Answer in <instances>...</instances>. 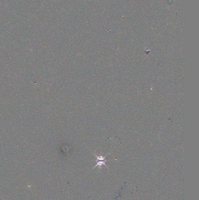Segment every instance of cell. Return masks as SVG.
I'll use <instances>...</instances> for the list:
<instances>
[{
	"mask_svg": "<svg viewBox=\"0 0 199 200\" xmlns=\"http://www.w3.org/2000/svg\"><path fill=\"white\" fill-rule=\"evenodd\" d=\"M96 157H97V163L95 166L94 167V168H95L96 167H100L103 165L106 166V160H105L106 157H104V156H96Z\"/></svg>",
	"mask_w": 199,
	"mask_h": 200,
	"instance_id": "1",
	"label": "cell"
}]
</instances>
